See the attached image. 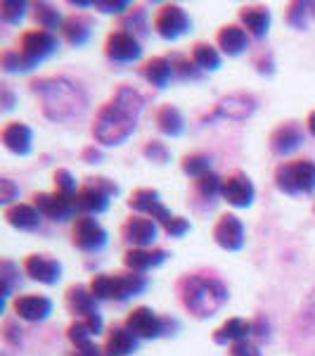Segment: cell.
Wrapping results in <instances>:
<instances>
[{
  "label": "cell",
  "instance_id": "b9f144b4",
  "mask_svg": "<svg viewBox=\"0 0 315 356\" xmlns=\"http://www.w3.org/2000/svg\"><path fill=\"white\" fill-rule=\"evenodd\" d=\"M28 8H31V5L24 3V0H3V3H0V17H3L5 24L17 26L26 17Z\"/></svg>",
  "mask_w": 315,
  "mask_h": 356
},
{
  "label": "cell",
  "instance_id": "6f0895ef",
  "mask_svg": "<svg viewBox=\"0 0 315 356\" xmlns=\"http://www.w3.org/2000/svg\"><path fill=\"white\" fill-rule=\"evenodd\" d=\"M306 129H308V134H311L315 138V110L308 114V119H306Z\"/></svg>",
  "mask_w": 315,
  "mask_h": 356
},
{
  "label": "cell",
  "instance_id": "ac0fdd59",
  "mask_svg": "<svg viewBox=\"0 0 315 356\" xmlns=\"http://www.w3.org/2000/svg\"><path fill=\"white\" fill-rule=\"evenodd\" d=\"M10 309H12V314L17 318L28 321V323H41V321H45L53 314V300L45 295H36V292L15 295Z\"/></svg>",
  "mask_w": 315,
  "mask_h": 356
},
{
  "label": "cell",
  "instance_id": "ee69618b",
  "mask_svg": "<svg viewBox=\"0 0 315 356\" xmlns=\"http://www.w3.org/2000/svg\"><path fill=\"white\" fill-rule=\"evenodd\" d=\"M53 183H55V191L57 193H65V195H76L78 193V183H76V178L71 176V171H67V169H55L53 171Z\"/></svg>",
  "mask_w": 315,
  "mask_h": 356
},
{
  "label": "cell",
  "instance_id": "4dcf8cb0",
  "mask_svg": "<svg viewBox=\"0 0 315 356\" xmlns=\"http://www.w3.org/2000/svg\"><path fill=\"white\" fill-rule=\"evenodd\" d=\"M105 328L102 323V316H88V318H74L67 325V340L71 342V347H85V344L93 342V337H97Z\"/></svg>",
  "mask_w": 315,
  "mask_h": 356
},
{
  "label": "cell",
  "instance_id": "9a60e30c",
  "mask_svg": "<svg viewBox=\"0 0 315 356\" xmlns=\"http://www.w3.org/2000/svg\"><path fill=\"white\" fill-rule=\"evenodd\" d=\"M223 200L235 209H247L256 200V188L244 171H230L223 176Z\"/></svg>",
  "mask_w": 315,
  "mask_h": 356
},
{
  "label": "cell",
  "instance_id": "7a4b0ae2",
  "mask_svg": "<svg viewBox=\"0 0 315 356\" xmlns=\"http://www.w3.org/2000/svg\"><path fill=\"white\" fill-rule=\"evenodd\" d=\"M28 90L38 97V105L50 122H69L88 110V93L78 81L67 76H38L28 81Z\"/></svg>",
  "mask_w": 315,
  "mask_h": 356
},
{
  "label": "cell",
  "instance_id": "836d02e7",
  "mask_svg": "<svg viewBox=\"0 0 315 356\" xmlns=\"http://www.w3.org/2000/svg\"><path fill=\"white\" fill-rule=\"evenodd\" d=\"M114 29H121V31L133 33L135 38H147L150 36V22H147V8L145 5H130V10L126 15L119 17L117 26Z\"/></svg>",
  "mask_w": 315,
  "mask_h": 356
},
{
  "label": "cell",
  "instance_id": "5b68a950",
  "mask_svg": "<svg viewBox=\"0 0 315 356\" xmlns=\"http://www.w3.org/2000/svg\"><path fill=\"white\" fill-rule=\"evenodd\" d=\"M275 188L289 197H301V195L315 193V162L311 157L289 159L275 166L273 174Z\"/></svg>",
  "mask_w": 315,
  "mask_h": 356
},
{
  "label": "cell",
  "instance_id": "9c48e42d",
  "mask_svg": "<svg viewBox=\"0 0 315 356\" xmlns=\"http://www.w3.org/2000/svg\"><path fill=\"white\" fill-rule=\"evenodd\" d=\"M110 243V233L105 231L95 216H76L71 221V245L83 254H95Z\"/></svg>",
  "mask_w": 315,
  "mask_h": 356
},
{
  "label": "cell",
  "instance_id": "60d3db41",
  "mask_svg": "<svg viewBox=\"0 0 315 356\" xmlns=\"http://www.w3.org/2000/svg\"><path fill=\"white\" fill-rule=\"evenodd\" d=\"M0 67H3L5 74H26L33 69L26 62V57L17 48H5L3 53H0Z\"/></svg>",
  "mask_w": 315,
  "mask_h": 356
},
{
  "label": "cell",
  "instance_id": "11a10c76",
  "mask_svg": "<svg viewBox=\"0 0 315 356\" xmlns=\"http://www.w3.org/2000/svg\"><path fill=\"white\" fill-rule=\"evenodd\" d=\"M81 159L85 164H100L102 162V150L97 145H85L81 150Z\"/></svg>",
  "mask_w": 315,
  "mask_h": 356
},
{
  "label": "cell",
  "instance_id": "f6af8a7d",
  "mask_svg": "<svg viewBox=\"0 0 315 356\" xmlns=\"http://www.w3.org/2000/svg\"><path fill=\"white\" fill-rule=\"evenodd\" d=\"M251 65L256 67V72L263 74V76H273L275 74V60H273V53L266 48L256 50L254 55H251Z\"/></svg>",
  "mask_w": 315,
  "mask_h": 356
},
{
  "label": "cell",
  "instance_id": "52a82bcc",
  "mask_svg": "<svg viewBox=\"0 0 315 356\" xmlns=\"http://www.w3.org/2000/svg\"><path fill=\"white\" fill-rule=\"evenodd\" d=\"M124 325L140 340H159L164 335H176L178 330V321L171 316H159L152 307L130 309Z\"/></svg>",
  "mask_w": 315,
  "mask_h": 356
},
{
  "label": "cell",
  "instance_id": "ffe728a7",
  "mask_svg": "<svg viewBox=\"0 0 315 356\" xmlns=\"http://www.w3.org/2000/svg\"><path fill=\"white\" fill-rule=\"evenodd\" d=\"M254 112H256V97L254 95L232 93V95L223 97L219 105H216V110L211 114H206L204 122H214L216 117H228V119H235V122H244V119H249Z\"/></svg>",
  "mask_w": 315,
  "mask_h": 356
},
{
  "label": "cell",
  "instance_id": "ba28073f",
  "mask_svg": "<svg viewBox=\"0 0 315 356\" xmlns=\"http://www.w3.org/2000/svg\"><path fill=\"white\" fill-rule=\"evenodd\" d=\"M17 50L26 57L28 65L36 69L41 62H45L60 50V38H57V33L43 31V29H26V31H22L19 41H17Z\"/></svg>",
  "mask_w": 315,
  "mask_h": 356
},
{
  "label": "cell",
  "instance_id": "3957f363",
  "mask_svg": "<svg viewBox=\"0 0 315 356\" xmlns=\"http://www.w3.org/2000/svg\"><path fill=\"white\" fill-rule=\"evenodd\" d=\"M176 295L187 314L199 321L216 316L230 300V290L214 271H192L178 278Z\"/></svg>",
  "mask_w": 315,
  "mask_h": 356
},
{
  "label": "cell",
  "instance_id": "6da1fadb",
  "mask_svg": "<svg viewBox=\"0 0 315 356\" xmlns=\"http://www.w3.org/2000/svg\"><path fill=\"white\" fill-rule=\"evenodd\" d=\"M145 110V97L133 86L121 83L107 102H102L95 112L90 134L97 145L117 147L124 145L137 129V119Z\"/></svg>",
  "mask_w": 315,
  "mask_h": 356
},
{
  "label": "cell",
  "instance_id": "74e56055",
  "mask_svg": "<svg viewBox=\"0 0 315 356\" xmlns=\"http://www.w3.org/2000/svg\"><path fill=\"white\" fill-rule=\"evenodd\" d=\"M22 275L24 268H19V264H15L12 259H3L0 261V280H3V300H10L15 295V290L22 285Z\"/></svg>",
  "mask_w": 315,
  "mask_h": 356
},
{
  "label": "cell",
  "instance_id": "1f68e13d",
  "mask_svg": "<svg viewBox=\"0 0 315 356\" xmlns=\"http://www.w3.org/2000/svg\"><path fill=\"white\" fill-rule=\"evenodd\" d=\"M249 335H251V321L232 316V318H228L225 323L214 330L211 340L216 344H221V347H232V344H237L242 340H249Z\"/></svg>",
  "mask_w": 315,
  "mask_h": 356
},
{
  "label": "cell",
  "instance_id": "d6a6232c",
  "mask_svg": "<svg viewBox=\"0 0 315 356\" xmlns=\"http://www.w3.org/2000/svg\"><path fill=\"white\" fill-rule=\"evenodd\" d=\"M154 126L159 129V134L169 136V138H178L185 131V117L176 105L166 102V105H159L154 110Z\"/></svg>",
  "mask_w": 315,
  "mask_h": 356
},
{
  "label": "cell",
  "instance_id": "9f6ffc18",
  "mask_svg": "<svg viewBox=\"0 0 315 356\" xmlns=\"http://www.w3.org/2000/svg\"><path fill=\"white\" fill-rule=\"evenodd\" d=\"M301 318L306 321L311 328H315V290L311 292V297H308L306 307L301 309Z\"/></svg>",
  "mask_w": 315,
  "mask_h": 356
},
{
  "label": "cell",
  "instance_id": "d6986e66",
  "mask_svg": "<svg viewBox=\"0 0 315 356\" xmlns=\"http://www.w3.org/2000/svg\"><path fill=\"white\" fill-rule=\"evenodd\" d=\"M22 268H24L26 278L48 285V288L62 280V264L50 254H28L22 261Z\"/></svg>",
  "mask_w": 315,
  "mask_h": 356
},
{
  "label": "cell",
  "instance_id": "603a6c76",
  "mask_svg": "<svg viewBox=\"0 0 315 356\" xmlns=\"http://www.w3.org/2000/svg\"><path fill=\"white\" fill-rule=\"evenodd\" d=\"M271 19H273L271 10L259 3L244 5V8H239V13H237V24L254 38L268 36V31H271Z\"/></svg>",
  "mask_w": 315,
  "mask_h": 356
},
{
  "label": "cell",
  "instance_id": "8d00e7d4",
  "mask_svg": "<svg viewBox=\"0 0 315 356\" xmlns=\"http://www.w3.org/2000/svg\"><path fill=\"white\" fill-rule=\"evenodd\" d=\"M31 17H33V22H36L38 29L50 31V33H55L57 29H62V24H65V17H62V13L50 3H33L31 5Z\"/></svg>",
  "mask_w": 315,
  "mask_h": 356
},
{
  "label": "cell",
  "instance_id": "cb8c5ba5",
  "mask_svg": "<svg viewBox=\"0 0 315 356\" xmlns=\"http://www.w3.org/2000/svg\"><path fill=\"white\" fill-rule=\"evenodd\" d=\"M95 29V19L88 13H71L65 17V24H62V38L74 45V48H83L90 41Z\"/></svg>",
  "mask_w": 315,
  "mask_h": 356
},
{
  "label": "cell",
  "instance_id": "681fc988",
  "mask_svg": "<svg viewBox=\"0 0 315 356\" xmlns=\"http://www.w3.org/2000/svg\"><path fill=\"white\" fill-rule=\"evenodd\" d=\"M93 8L100 10V13H105V15H126L130 10V3H126V0H117V3H107V0H95Z\"/></svg>",
  "mask_w": 315,
  "mask_h": 356
},
{
  "label": "cell",
  "instance_id": "30bf717a",
  "mask_svg": "<svg viewBox=\"0 0 315 356\" xmlns=\"http://www.w3.org/2000/svg\"><path fill=\"white\" fill-rule=\"evenodd\" d=\"M152 26L164 41H178L180 36H185V33L192 29V19L180 5L164 3L162 8L154 13Z\"/></svg>",
  "mask_w": 315,
  "mask_h": 356
},
{
  "label": "cell",
  "instance_id": "484cf974",
  "mask_svg": "<svg viewBox=\"0 0 315 356\" xmlns=\"http://www.w3.org/2000/svg\"><path fill=\"white\" fill-rule=\"evenodd\" d=\"M0 140L8 152L17 154V157H26L33 147V131L24 122H8L0 131Z\"/></svg>",
  "mask_w": 315,
  "mask_h": 356
},
{
  "label": "cell",
  "instance_id": "bcb514c9",
  "mask_svg": "<svg viewBox=\"0 0 315 356\" xmlns=\"http://www.w3.org/2000/svg\"><path fill=\"white\" fill-rule=\"evenodd\" d=\"M3 340L5 344H10V347H19L22 340H24V330H22V325L17 323L15 318L3 321Z\"/></svg>",
  "mask_w": 315,
  "mask_h": 356
},
{
  "label": "cell",
  "instance_id": "816d5d0a",
  "mask_svg": "<svg viewBox=\"0 0 315 356\" xmlns=\"http://www.w3.org/2000/svg\"><path fill=\"white\" fill-rule=\"evenodd\" d=\"M230 356H261V352L251 340H242L230 347Z\"/></svg>",
  "mask_w": 315,
  "mask_h": 356
},
{
  "label": "cell",
  "instance_id": "2e32d148",
  "mask_svg": "<svg viewBox=\"0 0 315 356\" xmlns=\"http://www.w3.org/2000/svg\"><path fill=\"white\" fill-rule=\"evenodd\" d=\"M306 143V131L299 122H282L268 136V147L278 157H289Z\"/></svg>",
  "mask_w": 315,
  "mask_h": 356
},
{
  "label": "cell",
  "instance_id": "44dd1931",
  "mask_svg": "<svg viewBox=\"0 0 315 356\" xmlns=\"http://www.w3.org/2000/svg\"><path fill=\"white\" fill-rule=\"evenodd\" d=\"M221 191H223V176L209 171V174H204L202 178L192 181V204L197 207L199 211H206V209L211 211L223 197Z\"/></svg>",
  "mask_w": 315,
  "mask_h": 356
},
{
  "label": "cell",
  "instance_id": "7dc6e473",
  "mask_svg": "<svg viewBox=\"0 0 315 356\" xmlns=\"http://www.w3.org/2000/svg\"><path fill=\"white\" fill-rule=\"evenodd\" d=\"M164 228V233H166V238H182L185 233H190V221L185 219V216H173Z\"/></svg>",
  "mask_w": 315,
  "mask_h": 356
},
{
  "label": "cell",
  "instance_id": "680465c9",
  "mask_svg": "<svg viewBox=\"0 0 315 356\" xmlns=\"http://www.w3.org/2000/svg\"><path fill=\"white\" fill-rule=\"evenodd\" d=\"M313 211H315V202H313Z\"/></svg>",
  "mask_w": 315,
  "mask_h": 356
},
{
  "label": "cell",
  "instance_id": "83f0119b",
  "mask_svg": "<svg viewBox=\"0 0 315 356\" xmlns=\"http://www.w3.org/2000/svg\"><path fill=\"white\" fill-rule=\"evenodd\" d=\"M3 216L10 226L17 228V231H22V233H36L43 223V214L28 202H15L12 207L5 209Z\"/></svg>",
  "mask_w": 315,
  "mask_h": 356
},
{
  "label": "cell",
  "instance_id": "5bb4252c",
  "mask_svg": "<svg viewBox=\"0 0 315 356\" xmlns=\"http://www.w3.org/2000/svg\"><path fill=\"white\" fill-rule=\"evenodd\" d=\"M126 204H128V209H133L135 214L150 216V219L162 223V226H166V223L173 219L171 209L162 202V195H159V191H154V188H137V191L130 193Z\"/></svg>",
  "mask_w": 315,
  "mask_h": 356
},
{
  "label": "cell",
  "instance_id": "c3c4849f",
  "mask_svg": "<svg viewBox=\"0 0 315 356\" xmlns=\"http://www.w3.org/2000/svg\"><path fill=\"white\" fill-rule=\"evenodd\" d=\"M19 197V186L12 178H0V202L12 207V200Z\"/></svg>",
  "mask_w": 315,
  "mask_h": 356
},
{
  "label": "cell",
  "instance_id": "d4e9b609",
  "mask_svg": "<svg viewBox=\"0 0 315 356\" xmlns=\"http://www.w3.org/2000/svg\"><path fill=\"white\" fill-rule=\"evenodd\" d=\"M137 74H140L142 79H145L147 83L152 86V88L157 90H164L169 88L171 81L176 79L173 74V62H171V57H150V60H145L140 67H137Z\"/></svg>",
  "mask_w": 315,
  "mask_h": 356
},
{
  "label": "cell",
  "instance_id": "7bdbcfd3",
  "mask_svg": "<svg viewBox=\"0 0 315 356\" xmlns=\"http://www.w3.org/2000/svg\"><path fill=\"white\" fill-rule=\"evenodd\" d=\"M142 157L147 159V162H152V164H159V166H164V164H169L171 162V150L166 147V143L162 140H145V145H142Z\"/></svg>",
  "mask_w": 315,
  "mask_h": 356
},
{
  "label": "cell",
  "instance_id": "7402d4cb",
  "mask_svg": "<svg viewBox=\"0 0 315 356\" xmlns=\"http://www.w3.org/2000/svg\"><path fill=\"white\" fill-rule=\"evenodd\" d=\"M169 257H171V252H166L164 247H137V250H126L124 266H126V271L147 273V271H152V268L162 266Z\"/></svg>",
  "mask_w": 315,
  "mask_h": 356
},
{
  "label": "cell",
  "instance_id": "4fadbf2b",
  "mask_svg": "<svg viewBox=\"0 0 315 356\" xmlns=\"http://www.w3.org/2000/svg\"><path fill=\"white\" fill-rule=\"evenodd\" d=\"M119 235L128 250H137V247H154L159 238V223L142 214H130L128 219L121 223Z\"/></svg>",
  "mask_w": 315,
  "mask_h": 356
},
{
  "label": "cell",
  "instance_id": "db71d44e",
  "mask_svg": "<svg viewBox=\"0 0 315 356\" xmlns=\"http://www.w3.org/2000/svg\"><path fill=\"white\" fill-rule=\"evenodd\" d=\"M0 105H3V112L15 110V105H17V95L8 83H3V88H0Z\"/></svg>",
  "mask_w": 315,
  "mask_h": 356
},
{
  "label": "cell",
  "instance_id": "277c9868",
  "mask_svg": "<svg viewBox=\"0 0 315 356\" xmlns=\"http://www.w3.org/2000/svg\"><path fill=\"white\" fill-rule=\"evenodd\" d=\"M150 280L145 273L133 271H117V273H95L90 278V292L97 302H128L133 297H140L147 290Z\"/></svg>",
  "mask_w": 315,
  "mask_h": 356
},
{
  "label": "cell",
  "instance_id": "f907efd6",
  "mask_svg": "<svg viewBox=\"0 0 315 356\" xmlns=\"http://www.w3.org/2000/svg\"><path fill=\"white\" fill-rule=\"evenodd\" d=\"M251 335L261 342L271 337V323H268L266 314H256L254 318H251Z\"/></svg>",
  "mask_w": 315,
  "mask_h": 356
},
{
  "label": "cell",
  "instance_id": "e0dca14e",
  "mask_svg": "<svg viewBox=\"0 0 315 356\" xmlns=\"http://www.w3.org/2000/svg\"><path fill=\"white\" fill-rule=\"evenodd\" d=\"M214 240L221 250L225 252H239L247 243V233H244V223L235 214H221L214 223Z\"/></svg>",
  "mask_w": 315,
  "mask_h": 356
},
{
  "label": "cell",
  "instance_id": "f5cc1de1",
  "mask_svg": "<svg viewBox=\"0 0 315 356\" xmlns=\"http://www.w3.org/2000/svg\"><path fill=\"white\" fill-rule=\"evenodd\" d=\"M67 356H105V349L100 344L90 342L85 347H71V352H67Z\"/></svg>",
  "mask_w": 315,
  "mask_h": 356
},
{
  "label": "cell",
  "instance_id": "4316f807",
  "mask_svg": "<svg viewBox=\"0 0 315 356\" xmlns=\"http://www.w3.org/2000/svg\"><path fill=\"white\" fill-rule=\"evenodd\" d=\"M65 307L74 318H88V316L100 314L97 312V300L93 297V292H90L88 285H81V283H74L67 288Z\"/></svg>",
  "mask_w": 315,
  "mask_h": 356
},
{
  "label": "cell",
  "instance_id": "8992f818",
  "mask_svg": "<svg viewBox=\"0 0 315 356\" xmlns=\"http://www.w3.org/2000/svg\"><path fill=\"white\" fill-rule=\"evenodd\" d=\"M119 186L107 176H88L83 178L78 193L74 195L78 216H97L110 209V197H117Z\"/></svg>",
  "mask_w": 315,
  "mask_h": 356
},
{
  "label": "cell",
  "instance_id": "f1b7e54d",
  "mask_svg": "<svg viewBox=\"0 0 315 356\" xmlns=\"http://www.w3.org/2000/svg\"><path fill=\"white\" fill-rule=\"evenodd\" d=\"M140 347V337H135L126 325H112L105 337V356H130Z\"/></svg>",
  "mask_w": 315,
  "mask_h": 356
},
{
  "label": "cell",
  "instance_id": "8fae6325",
  "mask_svg": "<svg viewBox=\"0 0 315 356\" xmlns=\"http://www.w3.org/2000/svg\"><path fill=\"white\" fill-rule=\"evenodd\" d=\"M102 50H105L107 60L114 62V65H133V62L142 57V50L145 48H142L140 38H135L133 33L121 31V29H112L107 33Z\"/></svg>",
  "mask_w": 315,
  "mask_h": 356
},
{
  "label": "cell",
  "instance_id": "d590c367",
  "mask_svg": "<svg viewBox=\"0 0 315 356\" xmlns=\"http://www.w3.org/2000/svg\"><path fill=\"white\" fill-rule=\"evenodd\" d=\"M311 19H315V3L294 0V3H287V8H284V22L296 31H306Z\"/></svg>",
  "mask_w": 315,
  "mask_h": 356
},
{
  "label": "cell",
  "instance_id": "f546056e",
  "mask_svg": "<svg viewBox=\"0 0 315 356\" xmlns=\"http://www.w3.org/2000/svg\"><path fill=\"white\" fill-rule=\"evenodd\" d=\"M216 45L223 55L237 57L249 48V33L239 24H223L216 31Z\"/></svg>",
  "mask_w": 315,
  "mask_h": 356
},
{
  "label": "cell",
  "instance_id": "ab89813d",
  "mask_svg": "<svg viewBox=\"0 0 315 356\" xmlns=\"http://www.w3.org/2000/svg\"><path fill=\"white\" fill-rule=\"evenodd\" d=\"M171 62H173V74L178 81L187 83V81H202L204 79V72L190 60V55L176 53V55H171Z\"/></svg>",
  "mask_w": 315,
  "mask_h": 356
},
{
  "label": "cell",
  "instance_id": "7c38bea8",
  "mask_svg": "<svg viewBox=\"0 0 315 356\" xmlns=\"http://www.w3.org/2000/svg\"><path fill=\"white\" fill-rule=\"evenodd\" d=\"M31 200H33L31 204L41 211L43 219L67 223L78 216L74 195H65V193H57V191L55 193H33Z\"/></svg>",
  "mask_w": 315,
  "mask_h": 356
},
{
  "label": "cell",
  "instance_id": "f35d334b",
  "mask_svg": "<svg viewBox=\"0 0 315 356\" xmlns=\"http://www.w3.org/2000/svg\"><path fill=\"white\" fill-rule=\"evenodd\" d=\"M180 169L185 176L197 181V178H202L204 174L211 171V157L204 152H187V154H182V159H180Z\"/></svg>",
  "mask_w": 315,
  "mask_h": 356
},
{
  "label": "cell",
  "instance_id": "e575fe53",
  "mask_svg": "<svg viewBox=\"0 0 315 356\" xmlns=\"http://www.w3.org/2000/svg\"><path fill=\"white\" fill-rule=\"evenodd\" d=\"M190 60H192L199 69H202V72H216V69H221V65H223L221 50L216 48V45L206 43V41L192 43V48H190Z\"/></svg>",
  "mask_w": 315,
  "mask_h": 356
}]
</instances>
